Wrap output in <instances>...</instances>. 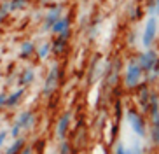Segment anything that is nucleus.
Wrapping results in <instances>:
<instances>
[{"instance_id": "1", "label": "nucleus", "mask_w": 159, "mask_h": 154, "mask_svg": "<svg viewBox=\"0 0 159 154\" xmlns=\"http://www.w3.org/2000/svg\"><path fill=\"white\" fill-rule=\"evenodd\" d=\"M142 79H143V68L140 67L138 60H129L124 70V84L126 88L133 89L136 86H140Z\"/></svg>"}, {"instance_id": "2", "label": "nucleus", "mask_w": 159, "mask_h": 154, "mask_svg": "<svg viewBox=\"0 0 159 154\" xmlns=\"http://www.w3.org/2000/svg\"><path fill=\"white\" fill-rule=\"evenodd\" d=\"M156 37H157V16L152 14V16H149L147 23H145L143 33H142V46H143L145 49H149V47L154 44Z\"/></svg>"}, {"instance_id": "3", "label": "nucleus", "mask_w": 159, "mask_h": 154, "mask_svg": "<svg viewBox=\"0 0 159 154\" xmlns=\"http://www.w3.org/2000/svg\"><path fill=\"white\" fill-rule=\"evenodd\" d=\"M126 119H128V123L131 124V128H133V131H135V135H138L140 138H143V137L147 135V124H145L143 117H142L136 110H133V109L126 110Z\"/></svg>"}, {"instance_id": "4", "label": "nucleus", "mask_w": 159, "mask_h": 154, "mask_svg": "<svg viewBox=\"0 0 159 154\" xmlns=\"http://www.w3.org/2000/svg\"><path fill=\"white\" fill-rule=\"evenodd\" d=\"M138 63H140V67L143 68V72H147V74H150L152 70L156 68V65L159 63V54L157 51H154V49H147L145 53H142L140 58H138Z\"/></svg>"}, {"instance_id": "5", "label": "nucleus", "mask_w": 159, "mask_h": 154, "mask_svg": "<svg viewBox=\"0 0 159 154\" xmlns=\"http://www.w3.org/2000/svg\"><path fill=\"white\" fill-rule=\"evenodd\" d=\"M58 81H60V67L54 65L51 68V72H49V75H47L46 84H44V95H51L52 91L56 89Z\"/></svg>"}, {"instance_id": "6", "label": "nucleus", "mask_w": 159, "mask_h": 154, "mask_svg": "<svg viewBox=\"0 0 159 154\" xmlns=\"http://www.w3.org/2000/svg\"><path fill=\"white\" fill-rule=\"evenodd\" d=\"M70 119H72V114H70V112H65V114L60 117L58 126H56V135H58V138L63 140V138L66 137V131H68V126H70Z\"/></svg>"}, {"instance_id": "7", "label": "nucleus", "mask_w": 159, "mask_h": 154, "mask_svg": "<svg viewBox=\"0 0 159 154\" xmlns=\"http://www.w3.org/2000/svg\"><path fill=\"white\" fill-rule=\"evenodd\" d=\"M60 18H61V5H58V7H54V9H51L47 12L46 21H44V28H46V30H51L52 25L56 23Z\"/></svg>"}, {"instance_id": "8", "label": "nucleus", "mask_w": 159, "mask_h": 154, "mask_svg": "<svg viewBox=\"0 0 159 154\" xmlns=\"http://www.w3.org/2000/svg\"><path fill=\"white\" fill-rule=\"evenodd\" d=\"M152 119V124H150V142L159 147V112L154 114V116H150Z\"/></svg>"}, {"instance_id": "9", "label": "nucleus", "mask_w": 159, "mask_h": 154, "mask_svg": "<svg viewBox=\"0 0 159 154\" xmlns=\"http://www.w3.org/2000/svg\"><path fill=\"white\" fill-rule=\"evenodd\" d=\"M51 30H52V33H56V35L66 32V30H70V19H68V18H60L56 23L52 25Z\"/></svg>"}, {"instance_id": "10", "label": "nucleus", "mask_w": 159, "mask_h": 154, "mask_svg": "<svg viewBox=\"0 0 159 154\" xmlns=\"http://www.w3.org/2000/svg\"><path fill=\"white\" fill-rule=\"evenodd\" d=\"M33 121H35V116H33V112H23L21 116H19V119L16 121V124L19 126V128H30V126L33 124Z\"/></svg>"}, {"instance_id": "11", "label": "nucleus", "mask_w": 159, "mask_h": 154, "mask_svg": "<svg viewBox=\"0 0 159 154\" xmlns=\"http://www.w3.org/2000/svg\"><path fill=\"white\" fill-rule=\"evenodd\" d=\"M149 112H150V116H154V114H157L159 112V95L156 93V91H152L149 96Z\"/></svg>"}, {"instance_id": "12", "label": "nucleus", "mask_w": 159, "mask_h": 154, "mask_svg": "<svg viewBox=\"0 0 159 154\" xmlns=\"http://www.w3.org/2000/svg\"><path fill=\"white\" fill-rule=\"evenodd\" d=\"M23 93H25V89H16L14 93L12 95H9V96H7V103H5V105H7V107H14L16 103L19 102V98L23 96Z\"/></svg>"}, {"instance_id": "13", "label": "nucleus", "mask_w": 159, "mask_h": 154, "mask_svg": "<svg viewBox=\"0 0 159 154\" xmlns=\"http://www.w3.org/2000/svg\"><path fill=\"white\" fill-rule=\"evenodd\" d=\"M33 75H35V72H33V68H26L21 74V77H19V86H25V84H28V82H32L33 81Z\"/></svg>"}, {"instance_id": "14", "label": "nucleus", "mask_w": 159, "mask_h": 154, "mask_svg": "<svg viewBox=\"0 0 159 154\" xmlns=\"http://www.w3.org/2000/svg\"><path fill=\"white\" fill-rule=\"evenodd\" d=\"M65 46H66V39H63V37H58L56 40H54V44L51 46V49L56 54H60V53H63V49H65Z\"/></svg>"}, {"instance_id": "15", "label": "nucleus", "mask_w": 159, "mask_h": 154, "mask_svg": "<svg viewBox=\"0 0 159 154\" xmlns=\"http://www.w3.org/2000/svg\"><path fill=\"white\" fill-rule=\"evenodd\" d=\"M23 145H25V140H23V138H18V140L14 142V144H12V145L9 147V149L5 151V154H18L19 151L23 149Z\"/></svg>"}, {"instance_id": "16", "label": "nucleus", "mask_w": 159, "mask_h": 154, "mask_svg": "<svg viewBox=\"0 0 159 154\" xmlns=\"http://www.w3.org/2000/svg\"><path fill=\"white\" fill-rule=\"evenodd\" d=\"M117 72H119V61H116V63H114V68H112V72L108 74V86H114V84H116V79H117Z\"/></svg>"}, {"instance_id": "17", "label": "nucleus", "mask_w": 159, "mask_h": 154, "mask_svg": "<svg viewBox=\"0 0 159 154\" xmlns=\"http://www.w3.org/2000/svg\"><path fill=\"white\" fill-rule=\"evenodd\" d=\"M33 49H35V46H33L32 42H25L23 46H21V53H19V54H21V56L25 58V56L32 54V53H33Z\"/></svg>"}, {"instance_id": "18", "label": "nucleus", "mask_w": 159, "mask_h": 154, "mask_svg": "<svg viewBox=\"0 0 159 154\" xmlns=\"http://www.w3.org/2000/svg\"><path fill=\"white\" fill-rule=\"evenodd\" d=\"M25 4H26V0H12V2H9V11H19V9H23Z\"/></svg>"}, {"instance_id": "19", "label": "nucleus", "mask_w": 159, "mask_h": 154, "mask_svg": "<svg viewBox=\"0 0 159 154\" xmlns=\"http://www.w3.org/2000/svg\"><path fill=\"white\" fill-rule=\"evenodd\" d=\"M51 53V44H42V46L37 49V54H39V58H46L47 54Z\"/></svg>"}, {"instance_id": "20", "label": "nucleus", "mask_w": 159, "mask_h": 154, "mask_svg": "<svg viewBox=\"0 0 159 154\" xmlns=\"http://www.w3.org/2000/svg\"><path fill=\"white\" fill-rule=\"evenodd\" d=\"M7 12H9V2H5V4L0 5V21L7 16Z\"/></svg>"}, {"instance_id": "21", "label": "nucleus", "mask_w": 159, "mask_h": 154, "mask_svg": "<svg viewBox=\"0 0 159 154\" xmlns=\"http://www.w3.org/2000/svg\"><path fill=\"white\" fill-rule=\"evenodd\" d=\"M116 154H133V152H131V149H126L122 144H117L116 145Z\"/></svg>"}, {"instance_id": "22", "label": "nucleus", "mask_w": 159, "mask_h": 154, "mask_svg": "<svg viewBox=\"0 0 159 154\" xmlns=\"http://www.w3.org/2000/svg\"><path fill=\"white\" fill-rule=\"evenodd\" d=\"M60 154H70V144L68 142H61V145H60Z\"/></svg>"}, {"instance_id": "23", "label": "nucleus", "mask_w": 159, "mask_h": 154, "mask_svg": "<svg viewBox=\"0 0 159 154\" xmlns=\"http://www.w3.org/2000/svg\"><path fill=\"white\" fill-rule=\"evenodd\" d=\"M19 130H21V128H19L18 124H14V126H12V130H11V135L14 137V138H18V137H19Z\"/></svg>"}, {"instance_id": "24", "label": "nucleus", "mask_w": 159, "mask_h": 154, "mask_svg": "<svg viewBox=\"0 0 159 154\" xmlns=\"http://www.w3.org/2000/svg\"><path fill=\"white\" fill-rule=\"evenodd\" d=\"M7 138V131H0V149L4 147V142Z\"/></svg>"}, {"instance_id": "25", "label": "nucleus", "mask_w": 159, "mask_h": 154, "mask_svg": "<svg viewBox=\"0 0 159 154\" xmlns=\"http://www.w3.org/2000/svg\"><path fill=\"white\" fill-rule=\"evenodd\" d=\"M5 103H7V95L0 93V107H5Z\"/></svg>"}, {"instance_id": "26", "label": "nucleus", "mask_w": 159, "mask_h": 154, "mask_svg": "<svg viewBox=\"0 0 159 154\" xmlns=\"http://www.w3.org/2000/svg\"><path fill=\"white\" fill-rule=\"evenodd\" d=\"M21 154H32V147H26V149H23V152Z\"/></svg>"}, {"instance_id": "27", "label": "nucleus", "mask_w": 159, "mask_h": 154, "mask_svg": "<svg viewBox=\"0 0 159 154\" xmlns=\"http://www.w3.org/2000/svg\"><path fill=\"white\" fill-rule=\"evenodd\" d=\"M156 16H159V0H156Z\"/></svg>"}]
</instances>
